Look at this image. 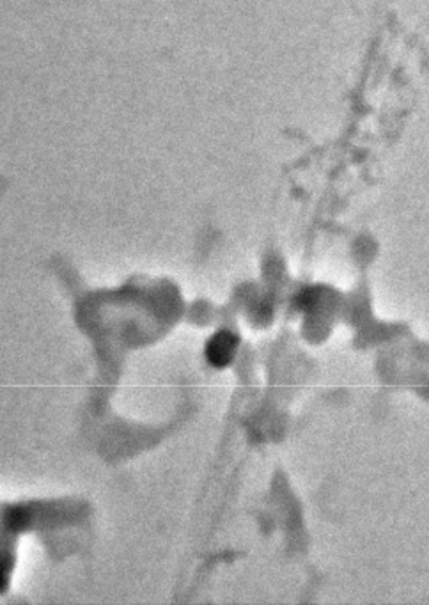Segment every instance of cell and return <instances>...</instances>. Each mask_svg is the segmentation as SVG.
<instances>
[{
  "label": "cell",
  "mask_w": 429,
  "mask_h": 605,
  "mask_svg": "<svg viewBox=\"0 0 429 605\" xmlns=\"http://www.w3.org/2000/svg\"><path fill=\"white\" fill-rule=\"evenodd\" d=\"M233 350H235V339L229 334H221L213 339L211 345H209V360L213 364L222 366L225 364L229 359L233 357Z\"/></svg>",
  "instance_id": "obj_1"
}]
</instances>
